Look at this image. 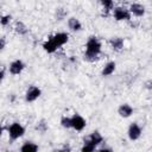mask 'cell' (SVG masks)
Wrapping results in <instances>:
<instances>
[{"mask_svg": "<svg viewBox=\"0 0 152 152\" xmlns=\"http://www.w3.org/2000/svg\"><path fill=\"white\" fill-rule=\"evenodd\" d=\"M59 124H61V126H62L63 128H66V129L71 128V116L63 115V116L61 118V120H59Z\"/></svg>", "mask_w": 152, "mask_h": 152, "instance_id": "ffe728a7", "label": "cell"}, {"mask_svg": "<svg viewBox=\"0 0 152 152\" xmlns=\"http://www.w3.org/2000/svg\"><path fill=\"white\" fill-rule=\"evenodd\" d=\"M25 63L21 61V59H14L8 65V72L13 76H17V75H20L24 69H25Z\"/></svg>", "mask_w": 152, "mask_h": 152, "instance_id": "9c48e42d", "label": "cell"}, {"mask_svg": "<svg viewBox=\"0 0 152 152\" xmlns=\"http://www.w3.org/2000/svg\"><path fill=\"white\" fill-rule=\"evenodd\" d=\"M113 18L116 20V21H129L131 20V12L128 8L124 7V6H118V7H114L113 8Z\"/></svg>", "mask_w": 152, "mask_h": 152, "instance_id": "277c9868", "label": "cell"}, {"mask_svg": "<svg viewBox=\"0 0 152 152\" xmlns=\"http://www.w3.org/2000/svg\"><path fill=\"white\" fill-rule=\"evenodd\" d=\"M115 69H116V63H115L114 61H109V62H107V63L102 66L101 75H102L103 77H108V76H110V75L114 74Z\"/></svg>", "mask_w": 152, "mask_h": 152, "instance_id": "5bb4252c", "label": "cell"}, {"mask_svg": "<svg viewBox=\"0 0 152 152\" xmlns=\"http://www.w3.org/2000/svg\"><path fill=\"white\" fill-rule=\"evenodd\" d=\"M144 88L147 90H152V80H146L144 82Z\"/></svg>", "mask_w": 152, "mask_h": 152, "instance_id": "d4e9b609", "label": "cell"}, {"mask_svg": "<svg viewBox=\"0 0 152 152\" xmlns=\"http://www.w3.org/2000/svg\"><path fill=\"white\" fill-rule=\"evenodd\" d=\"M128 10H129L131 14H132L133 17H135V18H141V17H144L145 13H146L145 6H144L142 4H139V2H133V4H131Z\"/></svg>", "mask_w": 152, "mask_h": 152, "instance_id": "30bf717a", "label": "cell"}, {"mask_svg": "<svg viewBox=\"0 0 152 152\" xmlns=\"http://www.w3.org/2000/svg\"><path fill=\"white\" fill-rule=\"evenodd\" d=\"M66 25L71 32H80L82 30V23L76 17H69L66 20Z\"/></svg>", "mask_w": 152, "mask_h": 152, "instance_id": "4fadbf2b", "label": "cell"}, {"mask_svg": "<svg viewBox=\"0 0 152 152\" xmlns=\"http://www.w3.org/2000/svg\"><path fill=\"white\" fill-rule=\"evenodd\" d=\"M42 95V89L38 86H30L25 91V101L27 103L34 102Z\"/></svg>", "mask_w": 152, "mask_h": 152, "instance_id": "8992f818", "label": "cell"}, {"mask_svg": "<svg viewBox=\"0 0 152 152\" xmlns=\"http://www.w3.org/2000/svg\"><path fill=\"white\" fill-rule=\"evenodd\" d=\"M108 43H109L112 50L115 51V52L121 51L124 49V46H125V39L122 37H112L108 40Z\"/></svg>", "mask_w": 152, "mask_h": 152, "instance_id": "7c38bea8", "label": "cell"}, {"mask_svg": "<svg viewBox=\"0 0 152 152\" xmlns=\"http://www.w3.org/2000/svg\"><path fill=\"white\" fill-rule=\"evenodd\" d=\"M69 42V33L66 32H57L52 36H50L44 43H43V49L48 53H55L59 48L65 45Z\"/></svg>", "mask_w": 152, "mask_h": 152, "instance_id": "7a4b0ae2", "label": "cell"}, {"mask_svg": "<svg viewBox=\"0 0 152 152\" xmlns=\"http://www.w3.org/2000/svg\"><path fill=\"white\" fill-rule=\"evenodd\" d=\"M103 141H104V139H103L102 134H101L99 131H93L90 134H88L87 137L83 138V144H90V145L95 146L96 150H97V147H99Z\"/></svg>", "mask_w": 152, "mask_h": 152, "instance_id": "5b68a950", "label": "cell"}, {"mask_svg": "<svg viewBox=\"0 0 152 152\" xmlns=\"http://www.w3.org/2000/svg\"><path fill=\"white\" fill-rule=\"evenodd\" d=\"M84 48H86L84 55H83L84 61H87L89 63H94L100 58V55L102 51V43L100 42V39L96 36H90L87 39Z\"/></svg>", "mask_w": 152, "mask_h": 152, "instance_id": "6da1fadb", "label": "cell"}, {"mask_svg": "<svg viewBox=\"0 0 152 152\" xmlns=\"http://www.w3.org/2000/svg\"><path fill=\"white\" fill-rule=\"evenodd\" d=\"M133 113H134V108L129 103H121L118 107V114H119V116H121L124 119L131 118L133 115Z\"/></svg>", "mask_w": 152, "mask_h": 152, "instance_id": "8fae6325", "label": "cell"}, {"mask_svg": "<svg viewBox=\"0 0 152 152\" xmlns=\"http://www.w3.org/2000/svg\"><path fill=\"white\" fill-rule=\"evenodd\" d=\"M95 150H96V147L93 146V145H90V144H83L82 147H81V151L82 152H93Z\"/></svg>", "mask_w": 152, "mask_h": 152, "instance_id": "7402d4cb", "label": "cell"}, {"mask_svg": "<svg viewBox=\"0 0 152 152\" xmlns=\"http://www.w3.org/2000/svg\"><path fill=\"white\" fill-rule=\"evenodd\" d=\"M6 131H7V134H8V138L11 141L18 140L21 137H24V134H25V127L18 121H14L11 125L6 126Z\"/></svg>", "mask_w": 152, "mask_h": 152, "instance_id": "3957f363", "label": "cell"}, {"mask_svg": "<svg viewBox=\"0 0 152 152\" xmlns=\"http://www.w3.org/2000/svg\"><path fill=\"white\" fill-rule=\"evenodd\" d=\"M48 128H49L48 122H46V120H44V119L39 120V121L37 122V125H36V131H38L39 133H45V132L48 131Z\"/></svg>", "mask_w": 152, "mask_h": 152, "instance_id": "d6986e66", "label": "cell"}, {"mask_svg": "<svg viewBox=\"0 0 152 152\" xmlns=\"http://www.w3.org/2000/svg\"><path fill=\"white\" fill-rule=\"evenodd\" d=\"M12 19H13V18H12L11 14H4V15H1V18H0V24H1V26H2V27L8 26V25L11 24Z\"/></svg>", "mask_w": 152, "mask_h": 152, "instance_id": "44dd1931", "label": "cell"}, {"mask_svg": "<svg viewBox=\"0 0 152 152\" xmlns=\"http://www.w3.org/2000/svg\"><path fill=\"white\" fill-rule=\"evenodd\" d=\"M66 15H68V11L65 8H63V7H57L56 8V11H55V18H56L57 21L64 20L66 18Z\"/></svg>", "mask_w": 152, "mask_h": 152, "instance_id": "e0dca14e", "label": "cell"}, {"mask_svg": "<svg viewBox=\"0 0 152 152\" xmlns=\"http://www.w3.org/2000/svg\"><path fill=\"white\" fill-rule=\"evenodd\" d=\"M97 151H101V152H103V151H108V152H112L113 151V148L112 147H109V146H107L106 145V142L103 141L99 147H97Z\"/></svg>", "mask_w": 152, "mask_h": 152, "instance_id": "603a6c76", "label": "cell"}, {"mask_svg": "<svg viewBox=\"0 0 152 152\" xmlns=\"http://www.w3.org/2000/svg\"><path fill=\"white\" fill-rule=\"evenodd\" d=\"M19 150L21 152H37L39 150V146L36 142L31 141V140H26V141L23 142V145L20 146Z\"/></svg>", "mask_w": 152, "mask_h": 152, "instance_id": "9a60e30c", "label": "cell"}, {"mask_svg": "<svg viewBox=\"0 0 152 152\" xmlns=\"http://www.w3.org/2000/svg\"><path fill=\"white\" fill-rule=\"evenodd\" d=\"M102 8L106 11V12H110L113 11L114 8V0H99Z\"/></svg>", "mask_w": 152, "mask_h": 152, "instance_id": "ac0fdd59", "label": "cell"}, {"mask_svg": "<svg viewBox=\"0 0 152 152\" xmlns=\"http://www.w3.org/2000/svg\"><path fill=\"white\" fill-rule=\"evenodd\" d=\"M5 48H6V37H5V36H2V37L0 38V50H1V51H4V50H5Z\"/></svg>", "mask_w": 152, "mask_h": 152, "instance_id": "cb8c5ba5", "label": "cell"}, {"mask_svg": "<svg viewBox=\"0 0 152 152\" xmlns=\"http://www.w3.org/2000/svg\"><path fill=\"white\" fill-rule=\"evenodd\" d=\"M142 134V129L138 122H132L127 128V137L131 141H137L140 139Z\"/></svg>", "mask_w": 152, "mask_h": 152, "instance_id": "52a82bcc", "label": "cell"}, {"mask_svg": "<svg viewBox=\"0 0 152 152\" xmlns=\"http://www.w3.org/2000/svg\"><path fill=\"white\" fill-rule=\"evenodd\" d=\"M87 126V120L80 115V114H74L71 115V128L76 132H82Z\"/></svg>", "mask_w": 152, "mask_h": 152, "instance_id": "ba28073f", "label": "cell"}, {"mask_svg": "<svg viewBox=\"0 0 152 152\" xmlns=\"http://www.w3.org/2000/svg\"><path fill=\"white\" fill-rule=\"evenodd\" d=\"M5 77H6V68L2 66L1 68V71H0V80H1V82L5 80Z\"/></svg>", "mask_w": 152, "mask_h": 152, "instance_id": "484cf974", "label": "cell"}, {"mask_svg": "<svg viewBox=\"0 0 152 152\" xmlns=\"http://www.w3.org/2000/svg\"><path fill=\"white\" fill-rule=\"evenodd\" d=\"M13 30H14V32H15L17 34H19V36H25V34H27V32H28L27 26H26L21 20H17V21L14 23Z\"/></svg>", "mask_w": 152, "mask_h": 152, "instance_id": "2e32d148", "label": "cell"}]
</instances>
